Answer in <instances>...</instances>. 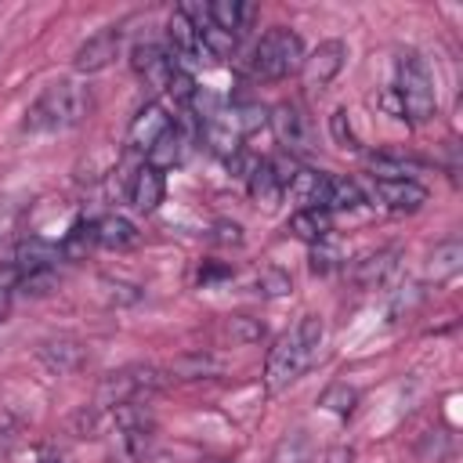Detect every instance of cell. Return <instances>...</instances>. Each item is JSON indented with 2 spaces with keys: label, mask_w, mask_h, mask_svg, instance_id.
Listing matches in <instances>:
<instances>
[{
  "label": "cell",
  "mask_w": 463,
  "mask_h": 463,
  "mask_svg": "<svg viewBox=\"0 0 463 463\" xmlns=\"http://www.w3.org/2000/svg\"><path fill=\"white\" fill-rule=\"evenodd\" d=\"M322 340H326L322 315H315V311L300 315V322L293 329H286L271 344V351H268V362H264V387H268V394H282L289 383H297L315 365Z\"/></svg>",
  "instance_id": "cell-1"
},
{
  "label": "cell",
  "mask_w": 463,
  "mask_h": 463,
  "mask_svg": "<svg viewBox=\"0 0 463 463\" xmlns=\"http://www.w3.org/2000/svg\"><path fill=\"white\" fill-rule=\"evenodd\" d=\"M94 98H90V87L76 83V80H54L47 83L36 101L25 109V119H22V130L29 134H51V130H69V127H80L90 112Z\"/></svg>",
  "instance_id": "cell-2"
},
{
  "label": "cell",
  "mask_w": 463,
  "mask_h": 463,
  "mask_svg": "<svg viewBox=\"0 0 463 463\" xmlns=\"http://www.w3.org/2000/svg\"><path fill=\"white\" fill-rule=\"evenodd\" d=\"M304 40L297 29L289 25H271L250 51V76L253 80H264V83H275V80H286L293 72H300L304 65Z\"/></svg>",
  "instance_id": "cell-3"
},
{
  "label": "cell",
  "mask_w": 463,
  "mask_h": 463,
  "mask_svg": "<svg viewBox=\"0 0 463 463\" xmlns=\"http://www.w3.org/2000/svg\"><path fill=\"white\" fill-rule=\"evenodd\" d=\"M391 87L398 90L409 123H427L438 112L434 76H430V65L423 61L420 51H402L394 58V83Z\"/></svg>",
  "instance_id": "cell-4"
},
{
  "label": "cell",
  "mask_w": 463,
  "mask_h": 463,
  "mask_svg": "<svg viewBox=\"0 0 463 463\" xmlns=\"http://www.w3.org/2000/svg\"><path fill=\"white\" fill-rule=\"evenodd\" d=\"M170 383L166 369H156V365H127V369H116L109 373L101 383H98V409H116L123 402H137L145 394H156Z\"/></svg>",
  "instance_id": "cell-5"
},
{
  "label": "cell",
  "mask_w": 463,
  "mask_h": 463,
  "mask_svg": "<svg viewBox=\"0 0 463 463\" xmlns=\"http://www.w3.org/2000/svg\"><path fill=\"white\" fill-rule=\"evenodd\" d=\"M268 123L275 130V141L282 145V152L293 159V156H304L315 148V127H311V116L297 105V101H279L275 109H268Z\"/></svg>",
  "instance_id": "cell-6"
},
{
  "label": "cell",
  "mask_w": 463,
  "mask_h": 463,
  "mask_svg": "<svg viewBox=\"0 0 463 463\" xmlns=\"http://www.w3.org/2000/svg\"><path fill=\"white\" fill-rule=\"evenodd\" d=\"M170 127H174V116L166 112V105H163V101H145V105L130 116V123H127V148L148 156L152 145H156Z\"/></svg>",
  "instance_id": "cell-7"
},
{
  "label": "cell",
  "mask_w": 463,
  "mask_h": 463,
  "mask_svg": "<svg viewBox=\"0 0 463 463\" xmlns=\"http://www.w3.org/2000/svg\"><path fill=\"white\" fill-rule=\"evenodd\" d=\"M119 43H123V33H119L116 25L98 29L94 36H87V40L72 51V69L83 72V76H94V72L109 69V65L119 58Z\"/></svg>",
  "instance_id": "cell-8"
},
{
  "label": "cell",
  "mask_w": 463,
  "mask_h": 463,
  "mask_svg": "<svg viewBox=\"0 0 463 463\" xmlns=\"http://www.w3.org/2000/svg\"><path fill=\"white\" fill-rule=\"evenodd\" d=\"M344 65H347V43L344 40H322L311 54H304L300 76H304V83L311 90H322L340 76Z\"/></svg>",
  "instance_id": "cell-9"
},
{
  "label": "cell",
  "mask_w": 463,
  "mask_h": 463,
  "mask_svg": "<svg viewBox=\"0 0 463 463\" xmlns=\"http://www.w3.org/2000/svg\"><path fill=\"white\" fill-rule=\"evenodd\" d=\"M127 199H130V206L137 213H156L159 203L166 199V174L159 166H152V163L134 166V174L127 181Z\"/></svg>",
  "instance_id": "cell-10"
},
{
  "label": "cell",
  "mask_w": 463,
  "mask_h": 463,
  "mask_svg": "<svg viewBox=\"0 0 463 463\" xmlns=\"http://www.w3.org/2000/svg\"><path fill=\"white\" fill-rule=\"evenodd\" d=\"M36 358L51 373H61V376H72V373H80L90 362L87 347L76 336H47V340H40L36 344Z\"/></svg>",
  "instance_id": "cell-11"
},
{
  "label": "cell",
  "mask_w": 463,
  "mask_h": 463,
  "mask_svg": "<svg viewBox=\"0 0 463 463\" xmlns=\"http://www.w3.org/2000/svg\"><path fill=\"white\" fill-rule=\"evenodd\" d=\"M181 61L170 54V47H163V43H134V51H130V69L145 80V83H152V87H166V80H170V72L177 69Z\"/></svg>",
  "instance_id": "cell-12"
},
{
  "label": "cell",
  "mask_w": 463,
  "mask_h": 463,
  "mask_svg": "<svg viewBox=\"0 0 463 463\" xmlns=\"http://www.w3.org/2000/svg\"><path fill=\"white\" fill-rule=\"evenodd\" d=\"M373 195L391 213H416L430 199V192L416 177H405V181H373Z\"/></svg>",
  "instance_id": "cell-13"
},
{
  "label": "cell",
  "mask_w": 463,
  "mask_h": 463,
  "mask_svg": "<svg viewBox=\"0 0 463 463\" xmlns=\"http://www.w3.org/2000/svg\"><path fill=\"white\" fill-rule=\"evenodd\" d=\"M398 257H402L398 246H383V250L365 253V257L354 260V268H351L354 286H362V289H380V286H387L391 275L398 271Z\"/></svg>",
  "instance_id": "cell-14"
},
{
  "label": "cell",
  "mask_w": 463,
  "mask_h": 463,
  "mask_svg": "<svg viewBox=\"0 0 463 463\" xmlns=\"http://www.w3.org/2000/svg\"><path fill=\"white\" fill-rule=\"evenodd\" d=\"M58 257H61V250H58L54 242H47V239H40V235H29V239H22V242L14 246V260H11V268H14L18 275H29V271H51Z\"/></svg>",
  "instance_id": "cell-15"
},
{
  "label": "cell",
  "mask_w": 463,
  "mask_h": 463,
  "mask_svg": "<svg viewBox=\"0 0 463 463\" xmlns=\"http://www.w3.org/2000/svg\"><path fill=\"white\" fill-rule=\"evenodd\" d=\"M90 224H94V242L105 246V250H130L141 239L137 228H134V221L123 217V213H101Z\"/></svg>",
  "instance_id": "cell-16"
},
{
  "label": "cell",
  "mask_w": 463,
  "mask_h": 463,
  "mask_svg": "<svg viewBox=\"0 0 463 463\" xmlns=\"http://www.w3.org/2000/svg\"><path fill=\"white\" fill-rule=\"evenodd\" d=\"M289 232H293L297 239L318 246V242H326V239L333 235V213H329L326 206H304V210H293V217H289Z\"/></svg>",
  "instance_id": "cell-17"
},
{
  "label": "cell",
  "mask_w": 463,
  "mask_h": 463,
  "mask_svg": "<svg viewBox=\"0 0 463 463\" xmlns=\"http://www.w3.org/2000/svg\"><path fill=\"white\" fill-rule=\"evenodd\" d=\"M203 145H206L213 156H221V159H232V156L242 148V137H239V134L232 130V123L224 119V109L203 116Z\"/></svg>",
  "instance_id": "cell-18"
},
{
  "label": "cell",
  "mask_w": 463,
  "mask_h": 463,
  "mask_svg": "<svg viewBox=\"0 0 463 463\" xmlns=\"http://www.w3.org/2000/svg\"><path fill=\"white\" fill-rule=\"evenodd\" d=\"M253 14H257V7L246 4V0H213V4H206V22L224 29V33H235V36L253 22Z\"/></svg>",
  "instance_id": "cell-19"
},
{
  "label": "cell",
  "mask_w": 463,
  "mask_h": 463,
  "mask_svg": "<svg viewBox=\"0 0 463 463\" xmlns=\"http://www.w3.org/2000/svg\"><path fill=\"white\" fill-rule=\"evenodd\" d=\"M326 177H329V174H322V170L297 166V174H293V177H289V184H286V195L297 203V210H304V206H322Z\"/></svg>",
  "instance_id": "cell-20"
},
{
  "label": "cell",
  "mask_w": 463,
  "mask_h": 463,
  "mask_svg": "<svg viewBox=\"0 0 463 463\" xmlns=\"http://www.w3.org/2000/svg\"><path fill=\"white\" fill-rule=\"evenodd\" d=\"M217 373H221V358L210 354V351H184L166 365L170 380H206V376H217Z\"/></svg>",
  "instance_id": "cell-21"
},
{
  "label": "cell",
  "mask_w": 463,
  "mask_h": 463,
  "mask_svg": "<svg viewBox=\"0 0 463 463\" xmlns=\"http://www.w3.org/2000/svg\"><path fill=\"white\" fill-rule=\"evenodd\" d=\"M184 156H188V134L181 130V123H174V127L152 145V152L145 156V163H152V166H159V170L166 174L170 166L184 163Z\"/></svg>",
  "instance_id": "cell-22"
},
{
  "label": "cell",
  "mask_w": 463,
  "mask_h": 463,
  "mask_svg": "<svg viewBox=\"0 0 463 463\" xmlns=\"http://www.w3.org/2000/svg\"><path fill=\"white\" fill-rule=\"evenodd\" d=\"M416 159L402 156V152H369L365 156V170L373 181H405L416 174Z\"/></svg>",
  "instance_id": "cell-23"
},
{
  "label": "cell",
  "mask_w": 463,
  "mask_h": 463,
  "mask_svg": "<svg viewBox=\"0 0 463 463\" xmlns=\"http://www.w3.org/2000/svg\"><path fill=\"white\" fill-rule=\"evenodd\" d=\"M246 192H250V199L257 203V206H264V210H271L286 192H282V184H279V177H275V170H271V159H257V166L250 170V177H246Z\"/></svg>",
  "instance_id": "cell-24"
},
{
  "label": "cell",
  "mask_w": 463,
  "mask_h": 463,
  "mask_svg": "<svg viewBox=\"0 0 463 463\" xmlns=\"http://www.w3.org/2000/svg\"><path fill=\"white\" fill-rule=\"evenodd\" d=\"M459 268H463V242H459V239H441V242L430 250L423 275H427V282H445V279H452Z\"/></svg>",
  "instance_id": "cell-25"
},
{
  "label": "cell",
  "mask_w": 463,
  "mask_h": 463,
  "mask_svg": "<svg viewBox=\"0 0 463 463\" xmlns=\"http://www.w3.org/2000/svg\"><path fill=\"white\" fill-rule=\"evenodd\" d=\"M166 40H170V54H199V25L177 7L170 18H166Z\"/></svg>",
  "instance_id": "cell-26"
},
{
  "label": "cell",
  "mask_w": 463,
  "mask_h": 463,
  "mask_svg": "<svg viewBox=\"0 0 463 463\" xmlns=\"http://www.w3.org/2000/svg\"><path fill=\"white\" fill-rule=\"evenodd\" d=\"M365 203L358 181L344 177V174H329L326 177V195H322V206L333 213V210H358Z\"/></svg>",
  "instance_id": "cell-27"
},
{
  "label": "cell",
  "mask_w": 463,
  "mask_h": 463,
  "mask_svg": "<svg viewBox=\"0 0 463 463\" xmlns=\"http://www.w3.org/2000/svg\"><path fill=\"white\" fill-rule=\"evenodd\" d=\"M224 119L232 123V130L239 137H246V134H257L260 127H268V109L260 101H239V105L224 109Z\"/></svg>",
  "instance_id": "cell-28"
},
{
  "label": "cell",
  "mask_w": 463,
  "mask_h": 463,
  "mask_svg": "<svg viewBox=\"0 0 463 463\" xmlns=\"http://www.w3.org/2000/svg\"><path fill=\"white\" fill-rule=\"evenodd\" d=\"M235 47H239V36L235 33H224V29H217V25H199V51L206 54V58H217V61H224V58H232L235 54Z\"/></svg>",
  "instance_id": "cell-29"
},
{
  "label": "cell",
  "mask_w": 463,
  "mask_h": 463,
  "mask_svg": "<svg viewBox=\"0 0 463 463\" xmlns=\"http://www.w3.org/2000/svg\"><path fill=\"white\" fill-rule=\"evenodd\" d=\"M318 405H322L326 412H333V416L347 420V416L354 412V405H358V391H354L351 383H344V380H333V383L318 394Z\"/></svg>",
  "instance_id": "cell-30"
},
{
  "label": "cell",
  "mask_w": 463,
  "mask_h": 463,
  "mask_svg": "<svg viewBox=\"0 0 463 463\" xmlns=\"http://www.w3.org/2000/svg\"><path fill=\"white\" fill-rule=\"evenodd\" d=\"M166 98H174V105H195L199 101V83H195V76L184 69V65H177L174 72H170V80H166Z\"/></svg>",
  "instance_id": "cell-31"
},
{
  "label": "cell",
  "mask_w": 463,
  "mask_h": 463,
  "mask_svg": "<svg viewBox=\"0 0 463 463\" xmlns=\"http://www.w3.org/2000/svg\"><path fill=\"white\" fill-rule=\"evenodd\" d=\"M224 333L232 336V344L250 347V344H260V340H264V322L253 318V315H232V318L224 322Z\"/></svg>",
  "instance_id": "cell-32"
},
{
  "label": "cell",
  "mask_w": 463,
  "mask_h": 463,
  "mask_svg": "<svg viewBox=\"0 0 463 463\" xmlns=\"http://www.w3.org/2000/svg\"><path fill=\"white\" fill-rule=\"evenodd\" d=\"M253 289L260 293V297H268V300H275V297H286L289 289H293V279L282 271V268H260L257 271V279H253Z\"/></svg>",
  "instance_id": "cell-33"
},
{
  "label": "cell",
  "mask_w": 463,
  "mask_h": 463,
  "mask_svg": "<svg viewBox=\"0 0 463 463\" xmlns=\"http://www.w3.org/2000/svg\"><path fill=\"white\" fill-rule=\"evenodd\" d=\"M329 134H333V141H336L340 148H351V152L362 148V141H358V134H354V127H351L347 109H336V112L329 116Z\"/></svg>",
  "instance_id": "cell-34"
},
{
  "label": "cell",
  "mask_w": 463,
  "mask_h": 463,
  "mask_svg": "<svg viewBox=\"0 0 463 463\" xmlns=\"http://www.w3.org/2000/svg\"><path fill=\"white\" fill-rule=\"evenodd\" d=\"M449 452H452V445H449V438H445L441 430H427L423 441L416 445V456H420L423 463H441Z\"/></svg>",
  "instance_id": "cell-35"
},
{
  "label": "cell",
  "mask_w": 463,
  "mask_h": 463,
  "mask_svg": "<svg viewBox=\"0 0 463 463\" xmlns=\"http://www.w3.org/2000/svg\"><path fill=\"white\" fill-rule=\"evenodd\" d=\"M54 268L51 271H29V275H18V282H14V289L18 293H25V297H43V293H51L54 289Z\"/></svg>",
  "instance_id": "cell-36"
},
{
  "label": "cell",
  "mask_w": 463,
  "mask_h": 463,
  "mask_svg": "<svg viewBox=\"0 0 463 463\" xmlns=\"http://www.w3.org/2000/svg\"><path fill=\"white\" fill-rule=\"evenodd\" d=\"M101 286H105V297H109L112 304H137V300H141V289H137L134 282H123V279H101Z\"/></svg>",
  "instance_id": "cell-37"
},
{
  "label": "cell",
  "mask_w": 463,
  "mask_h": 463,
  "mask_svg": "<svg viewBox=\"0 0 463 463\" xmlns=\"http://www.w3.org/2000/svg\"><path fill=\"white\" fill-rule=\"evenodd\" d=\"M336 260H340V253H336V246H329V239L311 246V271L315 275H329L336 268Z\"/></svg>",
  "instance_id": "cell-38"
},
{
  "label": "cell",
  "mask_w": 463,
  "mask_h": 463,
  "mask_svg": "<svg viewBox=\"0 0 463 463\" xmlns=\"http://www.w3.org/2000/svg\"><path fill=\"white\" fill-rule=\"evenodd\" d=\"M72 427L80 430V438H98V405L80 409V412L72 416Z\"/></svg>",
  "instance_id": "cell-39"
},
{
  "label": "cell",
  "mask_w": 463,
  "mask_h": 463,
  "mask_svg": "<svg viewBox=\"0 0 463 463\" xmlns=\"http://www.w3.org/2000/svg\"><path fill=\"white\" fill-rule=\"evenodd\" d=\"M376 105H380L391 119H405V109H402V98H398V90H394V87H383V90L376 94Z\"/></svg>",
  "instance_id": "cell-40"
},
{
  "label": "cell",
  "mask_w": 463,
  "mask_h": 463,
  "mask_svg": "<svg viewBox=\"0 0 463 463\" xmlns=\"http://www.w3.org/2000/svg\"><path fill=\"white\" fill-rule=\"evenodd\" d=\"M14 282H18V271H14V268H0V318L11 311V293H14Z\"/></svg>",
  "instance_id": "cell-41"
},
{
  "label": "cell",
  "mask_w": 463,
  "mask_h": 463,
  "mask_svg": "<svg viewBox=\"0 0 463 463\" xmlns=\"http://www.w3.org/2000/svg\"><path fill=\"white\" fill-rule=\"evenodd\" d=\"M213 242L239 246L242 242V224H235V221H213Z\"/></svg>",
  "instance_id": "cell-42"
},
{
  "label": "cell",
  "mask_w": 463,
  "mask_h": 463,
  "mask_svg": "<svg viewBox=\"0 0 463 463\" xmlns=\"http://www.w3.org/2000/svg\"><path fill=\"white\" fill-rule=\"evenodd\" d=\"M217 279H232V268H228V264H203V268H199V282H203V286H210V282H217Z\"/></svg>",
  "instance_id": "cell-43"
},
{
  "label": "cell",
  "mask_w": 463,
  "mask_h": 463,
  "mask_svg": "<svg viewBox=\"0 0 463 463\" xmlns=\"http://www.w3.org/2000/svg\"><path fill=\"white\" fill-rule=\"evenodd\" d=\"M65 459H69V456H65L61 449H54V445H43V449H40V463H65Z\"/></svg>",
  "instance_id": "cell-44"
},
{
  "label": "cell",
  "mask_w": 463,
  "mask_h": 463,
  "mask_svg": "<svg viewBox=\"0 0 463 463\" xmlns=\"http://www.w3.org/2000/svg\"><path fill=\"white\" fill-rule=\"evenodd\" d=\"M326 463H354V449H329Z\"/></svg>",
  "instance_id": "cell-45"
},
{
  "label": "cell",
  "mask_w": 463,
  "mask_h": 463,
  "mask_svg": "<svg viewBox=\"0 0 463 463\" xmlns=\"http://www.w3.org/2000/svg\"><path fill=\"white\" fill-rule=\"evenodd\" d=\"M11 449H14V434L11 430H0V459H7Z\"/></svg>",
  "instance_id": "cell-46"
}]
</instances>
